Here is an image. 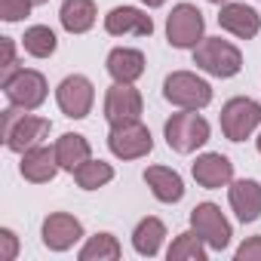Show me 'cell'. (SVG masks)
<instances>
[{
    "label": "cell",
    "instance_id": "cell-34",
    "mask_svg": "<svg viewBox=\"0 0 261 261\" xmlns=\"http://www.w3.org/2000/svg\"><path fill=\"white\" fill-rule=\"evenodd\" d=\"M209 4H224V0H209Z\"/></svg>",
    "mask_w": 261,
    "mask_h": 261
},
{
    "label": "cell",
    "instance_id": "cell-19",
    "mask_svg": "<svg viewBox=\"0 0 261 261\" xmlns=\"http://www.w3.org/2000/svg\"><path fill=\"white\" fill-rule=\"evenodd\" d=\"M145 181L148 188L154 191V197L160 203H178L185 197V185H181V175L166 169V166H148L145 169Z\"/></svg>",
    "mask_w": 261,
    "mask_h": 261
},
{
    "label": "cell",
    "instance_id": "cell-15",
    "mask_svg": "<svg viewBox=\"0 0 261 261\" xmlns=\"http://www.w3.org/2000/svg\"><path fill=\"white\" fill-rule=\"evenodd\" d=\"M59 169H62V166H59L56 148H43V145H37V148H31V151L22 154V175H25L28 181H34V185L53 181Z\"/></svg>",
    "mask_w": 261,
    "mask_h": 261
},
{
    "label": "cell",
    "instance_id": "cell-29",
    "mask_svg": "<svg viewBox=\"0 0 261 261\" xmlns=\"http://www.w3.org/2000/svg\"><path fill=\"white\" fill-rule=\"evenodd\" d=\"M237 261H261V237H249L237 249Z\"/></svg>",
    "mask_w": 261,
    "mask_h": 261
},
{
    "label": "cell",
    "instance_id": "cell-9",
    "mask_svg": "<svg viewBox=\"0 0 261 261\" xmlns=\"http://www.w3.org/2000/svg\"><path fill=\"white\" fill-rule=\"evenodd\" d=\"M4 92H7L10 105L34 111L46 101V77L40 71H19L10 83H4Z\"/></svg>",
    "mask_w": 261,
    "mask_h": 261
},
{
    "label": "cell",
    "instance_id": "cell-11",
    "mask_svg": "<svg viewBox=\"0 0 261 261\" xmlns=\"http://www.w3.org/2000/svg\"><path fill=\"white\" fill-rule=\"evenodd\" d=\"M105 117L111 126L126 123V120H139L142 117V95L133 89V83H114L105 95Z\"/></svg>",
    "mask_w": 261,
    "mask_h": 261
},
{
    "label": "cell",
    "instance_id": "cell-18",
    "mask_svg": "<svg viewBox=\"0 0 261 261\" xmlns=\"http://www.w3.org/2000/svg\"><path fill=\"white\" fill-rule=\"evenodd\" d=\"M108 74L114 77V83H136L145 74V56L139 49H114L108 56Z\"/></svg>",
    "mask_w": 261,
    "mask_h": 261
},
{
    "label": "cell",
    "instance_id": "cell-27",
    "mask_svg": "<svg viewBox=\"0 0 261 261\" xmlns=\"http://www.w3.org/2000/svg\"><path fill=\"white\" fill-rule=\"evenodd\" d=\"M0 49H4V65H0V86L10 83L16 74H19V65H16V43L13 37H0Z\"/></svg>",
    "mask_w": 261,
    "mask_h": 261
},
{
    "label": "cell",
    "instance_id": "cell-6",
    "mask_svg": "<svg viewBox=\"0 0 261 261\" xmlns=\"http://www.w3.org/2000/svg\"><path fill=\"white\" fill-rule=\"evenodd\" d=\"M203 28H206L203 13H200L197 7H191V4H178V7L169 13V19H166V37H169V43H172L175 49H191V46H197V43L203 40Z\"/></svg>",
    "mask_w": 261,
    "mask_h": 261
},
{
    "label": "cell",
    "instance_id": "cell-20",
    "mask_svg": "<svg viewBox=\"0 0 261 261\" xmlns=\"http://www.w3.org/2000/svg\"><path fill=\"white\" fill-rule=\"evenodd\" d=\"M59 19H62L65 31L83 34V31H89L95 25V4H92V0H65Z\"/></svg>",
    "mask_w": 261,
    "mask_h": 261
},
{
    "label": "cell",
    "instance_id": "cell-10",
    "mask_svg": "<svg viewBox=\"0 0 261 261\" xmlns=\"http://www.w3.org/2000/svg\"><path fill=\"white\" fill-rule=\"evenodd\" d=\"M56 98H59V108L65 111V117H74V120H83L92 108V83L83 77V74H74V77H65L56 89Z\"/></svg>",
    "mask_w": 261,
    "mask_h": 261
},
{
    "label": "cell",
    "instance_id": "cell-16",
    "mask_svg": "<svg viewBox=\"0 0 261 261\" xmlns=\"http://www.w3.org/2000/svg\"><path fill=\"white\" fill-rule=\"evenodd\" d=\"M227 197H230V206H233V212H237L240 221H255L261 215V185L255 178L233 181L230 191H227Z\"/></svg>",
    "mask_w": 261,
    "mask_h": 261
},
{
    "label": "cell",
    "instance_id": "cell-12",
    "mask_svg": "<svg viewBox=\"0 0 261 261\" xmlns=\"http://www.w3.org/2000/svg\"><path fill=\"white\" fill-rule=\"evenodd\" d=\"M105 31L114 34V37H123V34H136V37H151L154 31V22L148 13L136 10V7H117L105 16Z\"/></svg>",
    "mask_w": 261,
    "mask_h": 261
},
{
    "label": "cell",
    "instance_id": "cell-26",
    "mask_svg": "<svg viewBox=\"0 0 261 261\" xmlns=\"http://www.w3.org/2000/svg\"><path fill=\"white\" fill-rule=\"evenodd\" d=\"M22 43H25V53L34 56V59H49V56L56 53V34H53L46 25L28 28L25 37H22Z\"/></svg>",
    "mask_w": 261,
    "mask_h": 261
},
{
    "label": "cell",
    "instance_id": "cell-2",
    "mask_svg": "<svg viewBox=\"0 0 261 261\" xmlns=\"http://www.w3.org/2000/svg\"><path fill=\"white\" fill-rule=\"evenodd\" d=\"M194 65L212 77H233L243 68V56L233 43L221 37H203L194 46Z\"/></svg>",
    "mask_w": 261,
    "mask_h": 261
},
{
    "label": "cell",
    "instance_id": "cell-24",
    "mask_svg": "<svg viewBox=\"0 0 261 261\" xmlns=\"http://www.w3.org/2000/svg\"><path fill=\"white\" fill-rule=\"evenodd\" d=\"M169 261H206V246L197 230L178 233L175 243L169 246Z\"/></svg>",
    "mask_w": 261,
    "mask_h": 261
},
{
    "label": "cell",
    "instance_id": "cell-1",
    "mask_svg": "<svg viewBox=\"0 0 261 261\" xmlns=\"http://www.w3.org/2000/svg\"><path fill=\"white\" fill-rule=\"evenodd\" d=\"M0 133H4V142H7L10 151L25 154L49 136V120L46 117H31V114H25V108L13 105L0 114Z\"/></svg>",
    "mask_w": 261,
    "mask_h": 261
},
{
    "label": "cell",
    "instance_id": "cell-30",
    "mask_svg": "<svg viewBox=\"0 0 261 261\" xmlns=\"http://www.w3.org/2000/svg\"><path fill=\"white\" fill-rule=\"evenodd\" d=\"M16 252H19V240H16L13 230L4 227V230H0V258H4V261H13Z\"/></svg>",
    "mask_w": 261,
    "mask_h": 261
},
{
    "label": "cell",
    "instance_id": "cell-32",
    "mask_svg": "<svg viewBox=\"0 0 261 261\" xmlns=\"http://www.w3.org/2000/svg\"><path fill=\"white\" fill-rule=\"evenodd\" d=\"M31 4H34V7H43V4H49V0H31Z\"/></svg>",
    "mask_w": 261,
    "mask_h": 261
},
{
    "label": "cell",
    "instance_id": "cell-8",
    "mask_svg": "<svg viewBox=\"0 0 261 261\" xmlns=\"http://www.w3.org/2000/svg\"><path fill=\"white\" fill-rule=\"evenodd\" d=\"M191 227L203 237V243L206 246H212V249H224L227 243H230V224H227V218L221 215V209L215 206V203H200V206H194V212H191Z\"/></svg>",
    "mask_w": 261,
    "mask_h": 261
},
{
    "label": "cell",
    "instance_id": "cell-23",
    "mask_svg": "<svg viewBox=\"0 0 261 261\" xmlns=\"http://www.w3.org/2000/svg\"><path fill=\"white\" fill-rule=\"evenodd\" d=\"M74 178H77V185L83 191H95V188H101V185H108L114 178V169L105 160H86V163H80L74 169Z\"/></svg>",
    "mask_w": 261,
    "mask_h": 261
},
{
    "label": "cell",
    "instance_id": "cell-22",
    "mask_svg": "<svg viewBox=\"0 0 261 261\" xmlns=\"http://www.w3.org/2000/svg\"><path fill=\"white\" fill-rule=\"evenodd\" d=\"M163 237H166L163 221H160V218H145V221H139V227H136V233H133V246H136L139 255H148V258H151V255H157Z\"/></svg>",
    "mask_w": 261,
    "mask_h": 261
},
{
    "label": "cell",
    "instance_id": "cell-31",
    "mask_svg": "<svg viewBox=\"0 0 261 261\" xmlns=\"http://www.w3.org/2000/svg\"><path fill=\"white\" fill-rule=\"evenodd\" d=\"M142 4H145V7H163L166 0H142Z\"/></svg>",
    "mask_w": 261,
    "mask_h": 261
},
{
    "label": "cell",
    "instance_id": "cell-7",
    "mask_svg": "<svg viewBox=\"0 0 261 261\" xmlns=\"http://www.w3.org/2000/svg\"><path fill=\"white\" fill-rule=\"evenodd\" d=\"M261 126V105L252 98H230L221 108V129L230 142H243Z\"/></svg>",
    "mask_w": 261,
    "mask_h": 261
},
{
    "label": "cell",
    "instance_id": "cell-4",
    "mask_svg": "<svg viewBox=\"0 0 261 261\" xmlns=\"http://www.w3.org/2000/svg\"><path fill=\"white\" fill-rule=\"evenodd\" d=\"M166 142H169L172 151L191 154V151H197V148H203L209 142V123L194 111L172 114L166 120Z\"/></svg>",
    "mask_w": 261,
    "mask_h": 261
},
{
    "label": "cell",
    "instance_id": "cell-28",
    "mask_svg": "<svg viewBox=\"0 0 261 261\" xmlns=\"http://www.w3.org/2000/svg\"><path fill=\"white\" fill-rule=\"evenodd\" d=\"M31 0H0V19L4 22H19L31 13Z\"/></svg>",
    "mask_w": 261,
    "mask_h": 261
},
{
    "label": "cell",
    "instance_id": "cell-25",
    "mask_svg": "<svg viewBox=\"0 0 261 261\" xmlns=\"http://www.w3.org/2000/svg\"><path fill=\"white\" fill-rule=\"evenodd\" d=\"M117 258H120V243L111 233H95L80 249V261H117Z\"/></svg>",
    "mask_w": 261,
    "mask_h": 261
},
{
    "label": "cell",
    "instance_id": "cell-5",
    "mask_svg": "<svg viewBox=\"0 0 261 261\" xmlns=\"http://www.w3.org/2000/svg\"><path fill=\"white\" fill-rule=\"evenodd\" d=\"M108 148H111V154L120 157V160H139V157L151 154L154 139H151L148 126H145L142 120H126V123L111 126Z\"/></svg>",
    "mask_w": 261,
    "mask_h": 261
},
{
    "label": "cell",
    "instance_id": "cell-33",
    "mask_svg": "<svg viewBox=\"0 0 261 261\" xmlns=\"http://www.w3.org/2000/svg\"><path fill=\"white\" fill-rule=\"evenodd\" d=\"M258 154H261V136H258Z\"/></svg>",
    "mask_w": 261,
    "mask_h": 261
},
{
    "label": "cell",
    "instance_id": "cell-13",
    "mask_svg": "<svg viewBox=\"0 0 261 261\" xmlns=\"http://www.w3.org/2000/svg\"><path fill=\"white\" fill-rule=\"evenodd\" d=\"M80 237H83V224H80L74 215H68V212H53V215L43 221V243H46L53 252L71 249Z\"/></svg>",
    "mask_w": 261,
    "mask_h": 261
},
{
    "label": "cell",
    "instance_id": "cell-21",
    "mask_svg": "<svg viewBox=\"0 0 261 261\" xmlns=\"http://www.w3.org/2000/svg\"><path fill=\"white\" fill-rule=\"evenodd\" d=\"M89 142L83 139V136H77V133H65L59 142H56V157H59V166L62 169H68V172H74L80 163H86L89 160Z\"/></svg>",
    "mask_w": 261,
    "mask_h": 261
},
{
    "label": "cell",
    "instance_id": "cell-14",
    "mask_svg": "<svg viewBox=\"0 0 261 261\" xmlns=\"http://www.w3.org/2000/svg\"><path fill=\"white\" fill-rule=\"evenodd\" d=\"M218 25L224 31H230L233 37H243V40H252L261 28V19L252 7L246 4H224L221 13H218Z\"/></svg>",
    "mask_w": 261,
    "mask_h": 261
},
{
    "label": "cell",
    "instance_id": "cell-3",
    "mask_svg": "<svg viewBox=\"0 0 261 261\" xmlns=\"http://www.w3.org/2000/svg\"><path fill=\"white\" fill-rule=\"evenodd\" d=\"M163 95H166V101H172L185 111H200L212 101V86L203 77L191 74V71H175V74L166 77Z\"/></svg>",
    "mask_w": 261,
    "mask_h": 261
},
{
    "label": "cell",
    "instance_id": "cell-17",
    "mask_svg": "<svg viewBox=\"0 0 261 261\" xmlns=\"http://www.w3.org/2000/svg\"><path fill=\"white\" fill-rule=\"evenodd\" d=\"M194 178H197L200 188H209V191L221 188L233 178V163L224 154H203L194 163Z\"/></svg>",
    "mask_w": 261,
    "mask_h": 261
}]
</instances>
